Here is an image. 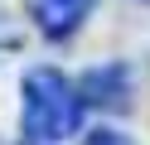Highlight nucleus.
<instances>
[{
	"mask_svg": "<svg viewBox=\"0 0 150 145\" xmlns=\"http://www.w3.org/2000/svg\"><path fill=\"white\" fill-rule=\"evenodd\" d=\"M82 92L73 77H63L58 68H29L20 82V126L24 140L58 145L68 135H78L82 126Z\"/></svg>",
	"mask_w": 150,
	"mask_h": 145,
	"instance_id": "obj_1",
	"label": "nucleus"
},
{
	"mask_svg": "<svg viewBox=\"0 0 150 145\" xmlns=\"http://www.w3.org/2000/svg\"><path fill=\"white\" fill-rule=\"evenodd\" d=\"M78 92L87 106H102V111H126L131 106V68L126 63H102L87 68L78 77Z\"/></svg>",
	"mask_w": 150,
	"mask_h": 145,
	"instance_id": "obj_2",
	"label": "nucleus"
},
{
	"mask_svg": "<svg viewBox=\"0 0 150 145\" xmlns=\"http://www.w3.org/2000/svg\"><path fill=\"white\" fill-rule=\"evenodd\" d=\"M92 5L97 0H29V19H34V29H39L44 39H68V34H78L82 29V19L92 15Z\"/></svg>",
	"mask_w": 150,
	"mask_h": 145,
	"instance_id": "obj_3",
	"label": "nucleus"
},
{
	"mask_svg": "<svg viewBox=\"0 0 150 145\" xmlns=\"http://www.w3.org/2000/svg\"><path fill=\"white\" fill-rule=\"evenodd\" d=\"M82 145H136V140H131V135H121V131H111V126H97V131L82 135Z\"/></svg>",
	"mask_w": 150,
	"mask_h": 145,
	"instance_id": "obj_4",
	"label": "nucleus"
},
{
	"mask_svg": "<svg viewBox=\"0 0 150 145\" xmlns=\"http://www.w3.org/2000/svg\"><path fill=\"white\" fill-rule=\"evenodd\" d=\"M29 145H39V140H29Z\"/></svg>",
	"mask_w": 150,
	"mask_h": 145,
	"instance_id": "obj_5",
	"label": "nucleus"
}]
</instances>
